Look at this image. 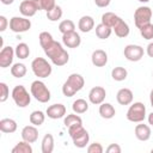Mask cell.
<instances>
[{
    "label": "cell",
    "mask_w": 153,
    "mask_h": 153,
    "mask_svg": "<svg viewBox=\"0 0 153 153\" xmlns=\"http://www.w3.org/2000/svg\"><path fill=\"white\" fill-rule=\"evenodd\" d=\"M38 38H39V44L43 48V51L55 66L61 67L68 62L69 55L67 50H65L61 43H59L57 41H54L51 33H49L48 31H43L39 33Z\"/></svg>",
    "instance_id": "obj_1"
},
{
    "label": "cell",
    "mask_w": 153,
    "mask_h": 153,
    "mask_svg": "<svg viewBox=\"0 0 153 153\" xmlns=\"http://www.w3.org/2000/svg\"><path fill=\"white\" fill-rule=\"evenodd\" d=\"M84 85H85L84 78L78 73H73L67 78V80L62 85V93L66 97H72L76 92H79L84 87Z\"/></svg>",
    "instance_id": "obj_2"
},
{
    "label": "cell",
    "mask_w": 153,
    "mask_h": 153,
    "mask_svg": "<svg viewBox=\"0 0 153 153\" xmlns=\"http://www.w3.org/2000/svg\"><path fill=\"white\" fill-rule=\"evenodd\" d=\"M68 134L73 140V143L78 148H84L88 143L90 135L87 130L82 127V124H76L71 128H68Z\"/></svg>",
    "instance_id": "obj_3"
},
{
    "label": "cell",
    "mask_w": 153,
    "mask_h": 153,
    "mask_svg": "<svg viewBox=\"0 0 153 153\" xmlns=\"http://www.w3.org/2000/svg\"><path fill=\"white\" fill-rule=\"evenodd\" d=\"M30 91H31V96H33V98L41 103H48L50 100V91L48 90L45 84L41 80H35L31 84Z\"/></svg>",
    "instance_id": "obj_4"
},
{
    "label": "cell",
    "mask_w": 153,
    "mask_h": 153,
    "mask_svg": "<svg viewBox=\"0 0 153 153\" xmlns=\"http://www.w3.org/2000/svg\"><path fill=\"white\" fill-rule=\"evenodd\" d=\"M31 69L33 74L38 78H48L51 74V66L50 63L43 57H36L31 62Z\"/></svg>",
    "instance_id": "obj_5"
},
{
    "label": "cell",
    "mask_w": 153,
    "mask_h": 153,
    "mask_svg": "<svg viewBox=\"0 0 153 153\" xmlns=\"http://www.w3.org/2000/svg\"><path fill=\"white\" fill-rule=\"evenodd\" d=\"M127 120L134 123H140L143 122L146 118V106L141 102H136L131 104L127 111Z\"/></svg>",
    "instance_id": "obj_6"
},
{
    "label": "cell",
    "mask_w": 153,
    "mask_h": 153,
    "mask_svg": "<svg viewBox=\"0 0 153 153\" xmlns=\"http://www.w3.org/2000/svg\"><path fill=\"white\" fill-rule=\"evenodd\" d=\"M12 99L19 108H25L31 102V96L23 85H17L12 90Z\"/></svg>",
    "instance_id": "obj_7"
},
{
    "label": "cell",
    "mask_w": 153,
    "mask_h": 153,
    "mask_svg": "<svg viewBox=\"0 0 153 153\" xmlns=\"http://www.w3.org/2000/svg\"><path fill=\"white\" fill-rule=\"evenodd\" d=\"M152 10L148 6H140L135 10L134 12V23L135 26L137 29H140L141 26L151 23V18H152Z\"/></svg>",
    "instance_id": "obj_8"
},
{
    "label": "cell",
    "mask_w": 153,
    "mask_h": 153,
    "mask_svg": "<svg viewBox=\"0 0 153 153\" xmlns=\"http://www.w3.org/2000/svg\"><path fill=\"white\" fill-rule=\"evenodd\" d=\"M30 27H31V22L25 17H12L10 19V29L16 33L25 32Z\"/></svg>",
    "instance_id": "obj_9"
},
{
    "label": "cell",
    "mask_w": 153,
    "mask_h": 153,
    "mask_svg": "<svg viewBox=\"0 0 153 153\" xmlns=\"http://www.w3.org/2000/svg\"><path fill=\"white\" fill-rule=\"evenodd\" d=\"M123 54L128 61L136 62L143 57V48L140 45H136V44H128L124 47Z\"/></svg>",
    "instance_id": "obj_10"
},
{
    "label": "cell",
    "mask_w": 153,
    "mask_h": 153,
    "mask_svg": "<svg viewBox=\"0 0 153 153\" xmlns=\"http://www.w3.org/2000/svg\"><path fill=\"white\" fill-rule=\"evenodd\" d=\"M105 97H106V91L102 86H94L88 92V100L94 105L102 104L104 102Z\"/></svg>",
    "instance_id": "obj_11"
},
{
    "label": "cell",
    "mask_w": 153,
    "mask_h": 153,
    "mask_svg": "<svg viewBox=\"0 0 153 153\" xmlns=\"http://www.w3.org/2000/svg\"><path fill=\"white\" fill-rule=\"evenodd\" d=\"M16 53L13 50L12 47L7 45V47H4L0 51V67L1 68H7L12 65L13 62V57H14Z\"/></svg>",
    "instance_id": "obj_12"
},
{
    "label": "cell",
    "mask_w": 153,
    "mask_h": 153,
    "mask_svg": "<svg viewBox=\"0 0 153 153\" xmlns=\"http://www.w3.org/2000/svg\"><path fill=\"white\" fill-rule=\"evenodd\" d=\"M62 43L67 47V48H78L81 43V38L80 35L75 31L72 32H67L62 35Z\"/></svg>",
    "instance_id": "obj_13"
},
{
    "label": "cell",
    "mask_w": 153,
    "mask_h": 153,
    "mask_svg": "<svg viewBox=\"0 0 153 153\" xmlns=\"http://www.w3.org/2000/svg\"><path fill=\"white\" fill-rule=\"evenodd\" d=\"M19 11H20V13H22L24 17H32V16H35L36 12L39 11V10H38V7H37L35 0H24V1H22L20 5H19Z\"/></svg>",
    "instance_id": "obj_14"
},
{
    "label": "cell",
    "mask_w": 153,
    "mask_h": 153,
    "mask_svg": "<svg viewBox=\"0 0 153 153\" xmlns=\"http://www.w3.org/2000/svg\"><path fill=\"white\" fill-rule=\"evenodd\" d=\"M47 116L51 120H57V118H62L66 115V106L63 104H53L50 106H48L47 111H45Z\"/></svg>",
    "instance_id": "obj_15"
},
{
    "label": "cell",
    "mask_w": 153,
    "mask_h": 153,
    "mask_svg": "<svg viewBox=\"0 0 153 153\" xmlns=\"http://www.w3.org/2000/svg\"><path fill=\"white\" fill-rule=\"evenodd\" d=\"M22 139L29 143H33L38 139V130L36 126H26L22 130Z\"/></svg>",
    "instance_id": "obj_16"
},
{
    "label": "cell",
    "mask_w": 153,
    "mask_h": 153,
    "mask_svg": "<svg viewBox=\"0 0 153 153\" xmlns=\"http://www.w3.org/2000/svg\"><path fill=\"white\" fill-rule=\"evenodd\" d=\"M91 61L96 67H104L108 63V54L102 49H97L92 53Z\"/></svg>",
    "instance_id": "obj_17"
},
{
    "label": "cell",
    "mask_w": 153,
    "mask_h": 153,
    "mask_svg": "<svg viewBox=\"0 0 153 153\" xmlns=\"http://www.w3.org/2000/svg\"><path fill=\"white\" fill-rule=\"evenodd\" d=\"M133 98H134V96H133L131 90L126 88V87L118 90V92L116 94V99H117L118 104H121V105H129V104H131Z\"/></svg>",
    "instance_id": "obj_18"
},
{
    "label": "cell",
    "mask_w": 153,
    "mask_h": 153,
    "mask_svg": "<svg viewBox=\"0 0 153 153\" xmlns=\"http://www.w3.org/2000/svg\"><path fill=\"white\" fill-rule=\"evenodd\" d=\"M135 136L140 141H147L151 137V128H149V126L143 124V123L140 122V124H137L135 127Z\"/></svg>",
    "instance_id": "obj_19"
},
{
    "label": "cell",
    "mask_w": 153,
    "mask_h": 153,
    "mask_svg": "<svg viewBox=\"0 0 153 153\" xmlns=\"http://www.w3.org/2000/svg\"><path fill=\"white\" fill-rule=\"evenodd\" d=\"M78 27L80 29L81 32H90L94 27V20L91 16H82L79 19Z\"/></svg>",
    "instance_id": "obj_20"
},
{
    "label": "cell",
    "mask_w": 153,
    "mask_h": 153,
    "mask_svg": "<svg viewBox=\"0 0 153 153\" xmlns=\"http://www.w3.org/2000/svg\"><path fill=\"white\" fill-rule=\"evenodd\" d=\"M112 30L115 31V35L117 37H120V38H124V37H127L129 35V26L122 18L117 22V24L112 27Z\"/></svg>",
    "instance_id": "obj_21"
},
{
    "label": "cell",
    "mask_w": 153,
    "mask_h": 153,
    "mask_svg": "<svg viewBox=\"0 0 153 153\" xmlns=\"http://www.w3.org/2000/svg\"><path fill=\"white\" fill-rule=\"evenodd\" d=\"M116 114V110L115 108L110 104V103H102L99 104V115L105 118V120H110L115 116Z\"/></svg>",
    "instance_id": "obj_22"
},
{
    "label": "cell",
    "mask_w": 153,
    "mask_h": 153,
    "mask_svg": "<svg viewBox=\"0 0 153 153\" xmlns=\"http://www.w3.org/2000/svg\"><path fill=\"white\" fill-rule=\"evenodd\" d=\"M0 130L2 133H14L17 130V122L12 118H2L0 121Z\"/></svg>",
    "instance_id": "obj_23"
},
{
    "label": "cell",
    "mask_w": 153,
    "mask_h": 153,
    "mask_svg": "<svg viewBox=\"0 0 153 153\" xmlns=\"http://www.w3.org/2000/svg\"><path fill=\"white\" fill-rule=\"evenodd\" d=\"M121 19V17H118L117 14L112 13V12H105L103 16H102V23L110 26L111 29L117 24V22Z\"/></svg>",
    "instance_id": "obj_24"
},
{
    "label": "cell",
    "mask_w": 153,
    "mask_h": 153,
    "mask_svg": "<svg viewBox=\"0 0 153 153\" xmlns=\"http://www.w3.org/2000/svg\"><path fill=\"white\" fill-rule=\"evenodd\" d=\"M111 32H112V29H111L110 26L103 24V23H100V24H98V25L96 26V35H97V37L100 38V39H106V38H109L110 35H111Z\"/></svg>",
    "instance_id": "obj_25"
},
{
    "label": "cell",
    "mask_w": 153,
    "mask_h": 153,
    "mask_svg": "<svg viewBox=\"0 0 153 153\" xmlns=\"http://www.w3.org/2000/svg\"><path fill=\"white\" fill-rule=\"evenodd\" d=\"M54 151V137L51 134H45L42 139V152L51 153Z\"/></svg>",
    "instance_id": "obj_26"
},
{
    "label": "cell",
    "mask_w": 153,
    "mask_h": 153,
    "mask_svg": "<svg viewBox=\"0 0 153 153\" xmlns=\"http://www.w3.org/2000/svg\"><path fill=\"white\" fill-rule=\"evenodd\" d=\"M29 120H30V123H31V124H33V126H36V127H39V126H42V124L44 123L45 115H44V112H42L41 110H36V111H32V112L30 114Z\"/></svg>",
    "instance_id": "obj_27"
},
{
    "label": "cell",
    "mask_w": 153,
    "mask_h": 153,
    "mask_svg": "<svg viewBox=\"0 0 153 153\" xmlns=\"http://www.w3.org/2000/svg\"><path fill=\"white\" fill-rule=\"evenodd\" d=\"M14 53H16V56L18 59L24 60V59L29 57V55H30V48H29V45L26 43H23L22 42V43H18L17 44V47L14 49Z\"/></svg>",
    "instance_id": "obj_28"
},
{
    "label": "cell",
    "mask_w": 153,
    "mask_h": 153,
    "mask_svg": "<svg viewBox=\"0 0 153 153\" xmlns=\"http://www.w3.org/2000/svg\"><path fill=\"white\" fill-rule=\"evenodd\" d=\"M72 109H73V111L75 114H84V112H86L88 110V103L82 98L76 99V100L73 102Z\"/></svg>",
    "instance_id": "obj_29"
},
{
    "label": "cell",
    "mask_w": 153,
    "mask_h": 153,
    "mask_svg": "<svg viewBox=\"0 0 153 153\" xmlns=\"http://www.w3.org/2000/svg\"><path fill=\"white\" fill-rule=\"evenodd\" d=\"M127 75H128V72L124 67H115L111 71V76L115 81H123L127 79Z\"/></svg>",
    "instance_id": "obj_30"
},
{
    "label": "cell",
    "mask_w": 153,
    "mask_h": 153,
    "mask_svg": "<svg viewBox=\"0 0 153 153\" xmlns=\"http://www.w3.org/2000/svg\"><path fill=\"white\" fill-rule=\"evenodd\" d=\"M26 66L24 63H14L12 67H11V74L14 76V78H23L25 74H26Z\"/></svg>",
    "instance_id": "obj_31"
},
{
    "label": "cell",
    "mask_w": 153,
    "mask_h": 153,
    "mask_svg": "<svg viewBox=\"0 0 153 153\" xmlns=\"http://www.w3.org/2000/svg\"><path fill=\"white\" fill-rule=\"evenodd\" d=\"M63 124L67 127V128H71L73 126H76V124H82V120L80 116L75 115V114H69L65 117L63 120Z\"/></svg>",
    "instance_id": "obj_32"
},
{
    "label": "cell",
    "mask_w": 153,
    "mask_h": 153,
    "mask_svg": "<svg viewBox=\"0 0 153 153\" xmlns=\"http://www.w3.org/2000/svg\"><path fill=\"white\" fill-rule=\"evenodd\" d=\"M12 153H32V147L29 142L23 140L12 148Z\"/></svg>",
    "instance_id": "obj_33"
},
{
    "label": "cell",
    "mask_w": 153,
    "mask_h": 153,
    "mask_svg": "<svg viewBox=\"0 0 153 153\" xmlns=\"http://www.w3.org/2000/svg\"><path fill=\"white\" fill-rule=\"evenodd\" d=\"M62 17V8L59 5H55L50 11L47 12V18L50 22H57Z\"/></svg>",
    "instance_id": "obj_34"
},
{
    "label": "cell",
    "mask_w": 153,
    "mask_h": 153,
    "mask_svg": "<svg viewBox=\"0 0 153 153\" xmlns=\"http://www.w3.org/2000/svg\"><path fill=\"white\" fill-rule=\"evenodd\" d=\"M59 31H60L62 35H63V33H67V32L75 31V24H74L73 20H71V19L62 20V22L59 24Z\"/></svg>",
    "instance_id": "obj_35"
},
{
    "label": "cell",
    "mask_w": 153,
    "mask_h": 153,
    "mask_svg": "<svg viewBox=\"0 0 153 153\" xmlns=\"http://www.w3.org/2000/svg\"><path fill=\"white\" fill-rule=\"evenodd\" d=\"M140 33L145 39H152L153 38V24L148 23L143 26H141L140 29Z\"/></svg>",
    "instance_id": "obj_36"
},
{
    "label": "cell",
    "mask_w": 153,
    "mask_h": 153,
    "mask_svg": "<svg viewBox=\"0 0 153 153\" xmlns=\"http://www.w3.org/2000/svg\"><path fill=\"white\" fill-rule=\"evenodd\" d=\"M38 10H44V11H50L56 4L55 0H35Z\"/></svg>",
    "instance_id": "obj_37"
},
{
    "label": "cell",
    "mask_w": 153,
    "mask_h": 153,
    "mask_svg": "<svg viewBox=\"0 0 153 153\" xmlns=\"http://www.w3.org/2000/svg\"><path fill=\"white\" fill-rule=\"evenodd\" d=\"M0 90H1V94H0V102L4 103L7 100L8 96H10V90L8 86L5 82H0Z\"/></svg>",
    "instance_id": "obj_38"
},
{
    "label": "cell",
    "mask_w": 153,
    "mask_h": 153,
    "mask_svg": "<svg viewBox=\"0 0 153 153\" xmlns=\"http://www.w3.org/2000/svg\"><path fill=\"white\" fill-rule=\"evenodd\" d=\"M88 153H103V147L99 142H93L87 147Z\"/></svg>",
    "instance_id": "obj_39"
},
{
    "label": "cell",
    "mask_w": 153,
    "mask_h": 153,
    "mask_svg": "<svg viewBox=\"0 0 153 153\" xmlns=\"http://www.w3.org/2000/svg\"><path fill=\"white\" fill-rule=\"evenodd\" d=\"M106 152L108 153H121V147L117 143H111L106 148Z\"/></svg>",
    "instance_id": "obj_40"
},
{
    "label": "cell",
    "mask_w": 153,
    "mask_h": 153,
    "mask_svg": "<svg viewBox=\"0 0 153 153\" xmlns=\"http://www.w3.org/2000/svg\"><path fill=\"white\" fill-rule=\"evenodd\" d=\"M7 25H10V23L7 22V18L5 16H0V31H5Z\"/></svg>",
    "instance_id": "obj_41"
},
{
    "label": "cell",
    "mask_w": 153,
    "mask_h": 153,
    "mask_svg": "<svg viewBox=\"0 0 153 153\" xmlns=\"http://www.w3.org/2000/svg\"><path fill=\"white\" fill-rule=\"evenodd\" d=\"M111 0H94V4L98 6V7H106L109 6Z\"/></svg>",
    "instance_id": "obj_42"
},
{
    "label": "cell",
    "mask_w": 153,
    "mask_h": 153,
    "mask_svg": "<svg viewBox=\"0 0 153 153\" xmlns=\"http://www.w3.org/2000/svg\"><path fill=\"white\" fill-rule=\"evenodd\" d=\"M146 53H147V55H148L149 57H152V59H153V42H151V43L147 45Z\"/></svg>",
    "instance_id": "obj_43"
},
{
    "label": "cell",
    "mask_w": 153,
    "mask_h": 153,
    "mask_svg": "<svg viewBox=\"0 0 153 153\" xmlns=\"http://www.w3.org/2000/svg\"><path fill=\"white\" fill-rule=\"evenodd\" d=\"M148 123H149L151 126H153V112H151V114L148 115Z\"/></svg>",
    "instance_id": "obj_44"
},
{
    "label": "cell",
    "mask_w": 153,
    "mask_h": 153,
    "mask_svg": "<svg viewBox=\"0 0 153 153\" xmlns=\"http://www.w3.org/2000/svg\"><path fill=\"white\" fill-rule=\"evenodd\" d=\"M13 1H14V0H1V2H2L4 5H11V4H13Z\"/></svg>",
    "instance_id": "obj_45"
},
{
    "label": "cell",
    "mask_w": 153,
    "mask_h": 153,
    "mask_svg": "<svg viewBox=\"0 0 153 153\" xmlns=\"http://www.w3.org/2000/svg\"><path fill=\"white\" fill-rule=\"evenodd\" d=\"M149 100H151V105H152V108H153V88H152V91H151V93H149Z\"/></svg>",
    "instance_id": "obj_46"
},
{
    "label": "cell",
    "mask_w": 153,
    "mask_h": 153,
    "mask_svg": "<svg viewBox=\"0 0 153 153\" xmlns=\"http://www.w3.org/2000/svg\"><path fill=\"white\" fill-rule=\"evenodd\" d=\"M139 1H140V2H148L149 0H139Z\"/></svg>",
    "instance_id": "obj_47"
},
{
    "label": "cell",
    "mask_w": 153,
    "mask_h": 153,
    "mask_svg": "<svg viewBox=\"0 0 153 153\" xmlns=\"http://www.w3.org/2000/svg\"><path fill=\"white\" fill-rule=\"evenodd\" d=\"M151 152H152V153H153V148H152V149H151Z\"/></svg>",
    "instance_id": "obj_48"
},
{
    "label": "cell",
    "mask_w": 153,
    "mask_h": 153,
    "mask_svg": "<svg viewBox=\"0 0 153 153\" xmlns=\"http://www.w3.org/2000/svg\"><path fill=\"white\" fill-rule=\"evenodd\" d=\"M152 76H153V74H152Z\"/></svg>",
    "instance_id": "obj_49"
}]
</instances>
